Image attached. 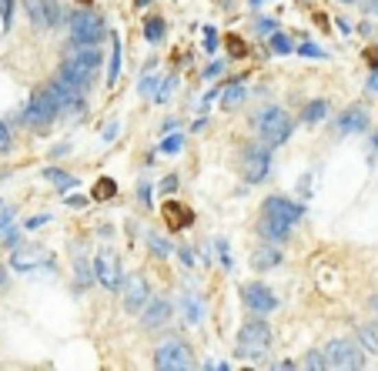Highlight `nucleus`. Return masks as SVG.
Instances as JSON below:
<instances>
[{
    "instance_id": "obj_13",
    "label": "nucleus",
    "mask_w": 378,
    "mask_h": 371,
    "mask_svg": "<svg viewBox=\"0 0 378 371\" xmlns=\"http://www.w3.org/2000/svg\"><path fill=\"white\" fill-rule=\"evenodd\" d=\"M261 214L281 218L285 224H298L304 211H302V204H295V201H288V198H268L261 204Z\"/></svg>"
},
{
    "instance_id": "obj_40",
    "label": "nucleus",
    "mask_w": 378,
    "mask_h": 371,
    "mask_svg": "<svg viewBox=\"0 0 378 371\" xmlns=\"http://www.w3.org/2000/svg\"><path fill=\"white\" fill-rule=\"evenodd\" d=\"M41 224H47V218H44V214H41V218H30V221L24 224V227H27V231H37Z\"/></svg>"
},
{
    "instance_id": "obj_16",
    "label": "nucleus",
    "mask_w": 378,
    "mask_h": 371,
    "mask_svg": "<svg viewBox=\"0 0 378 371\" xmlns=\"http://www.w3.org/2000/svg\"><path fill=\"white\" fill-rule=\"evenodd\" d=\"M161 218H164V224H168L171 231H181V227H188V224L194 221L191 207H188L184 201H177V198H171V201H164V204H161Z\"/></svg>"
},
{
    "instance_id": "obj_28",
    "label": "nucleus",
    "mask_w": 378,
    "mask_h": 371,
    "mask_svg": "<svg viewBox=\"0 0 378 371\" xmlns=\"http://www.w3.org/2000/svg\"><path fill=\"white\" fill-rule=\"evenodd\" d=\"M184 315H188V322H198L201 318V308H198V297L191 295H184Z\"/></svg>"
},
{
    "instance_id": "obj_24",
    "label": "nucleus",
    "mask_w": 378,
    "mask_h": 371,
    "mask_svg": "<svg viewBox=\"0 0 378 371\" xmlns=\"http://www.w3.org/2000/svg\"><path fill=\"white\" fill-rule=\"evenodd\" d=\"M144 37H148L151 44H157V41L164 37V21H161V17H148V21H144Z\"/></svg>"
},
{
    "instance_id": "obj_48",
    "label": "nucleus",
    "mask_w": 378,
    "mask_h": 371,
    "mask_svg": "<svg viewBox=\"0 0 378 371\" xmlns=\"http://www.w3.org/2000/svg\"><path fill=\"white\" fill-rule=\"evenodd\" d=\"M148 3H151V0H137V7H148Z\"/></svg>"
},
{
    "instance_id": "obj_26",
    "label": "nucleus",
    "mask_w": 378,
    "mask_h": 371,
    "mask_svg": "<svg viewBox=\"0 0 378 371\" xmlns=\"http://www.w3.org/2000/svg\"><path fill=\"white\" fill-rule=\"evenodd\" d=\"M44 177H47V181H51V184H57V188H60V191H67V188H74V177H67V174L64 171H44Z\"/></svg>"
},
{
    "instance_id": "obj_22",
    "label": "nucleus",
    "mask_w": 378,
    "mask_h": 371,
    "mask_svg": "<svg viewBox=\"0 0 378 371\" xmlns=\"http://www.w3.org/2000/svg\"><path fill=\"white\" fill-rule=\"evenodd\" d=\"M74 278H77V284H80V288H87L91 281H98V278H94V271H91V265H87V258H84V254H77V258H74Z\"/></svg>"
},
{
    "instance_id": "obj_17",
    "label": "nucleus",
    "mask_w": 378,
    "mask_h": 371,
    "mask_svg": "<svg viewBox=\"0 0 378 371\" xmlns=\"http://www.w3.org/2000/svg\"><path fill=\"white\" fill-rule=\"evenodd\" d=\"M258 234H261L265 241H275V245H281V241H288V234H291V224H285L281 218H271V214H265V218H261V224H258Z\"/></svg>"
},
{
    "instance_id": "obj_43",
    "label": "nucleus",
    "mask_w": 378,
    "mask_h": 371,
    "mask_svg": "<svg viewBox=\"0 0 378 371\" xmlns=\"http://www.w3.org/2000/svg\"><path fill=\"white\" fill-rule=\"evenodd\" d=\"M175 188H177V181H175V177H168V181L161 184V191H175Z\"/></svg>"
},
{
    "instance_id": "obj_37",
    "label": "nucleus",
    "mask_w": 378,
    "mask_h": 371,
    "mask_svg": "<svg viewBox=\"0 0 378 371\" xmlns=\"http://www.w3.org/2000/svg\"><path fill=\"white\" fill-rule=\"evenodd\" d=\"M204 37H208V41H204V47H208V50L218 47V34H214V30H204Z\"/></svg>"
},
{
    "instance_id": "obj_1",
    "label": "nucleus",
    "mask_w": 378,
    "mask_h": 371,
    "mask_svg": "<svg viewBox=\"0 0 378 371\" xmlns=\"http://www.w3.org/2000/svg\"><path fill=\"white\" fill-rule=\"evenodd\" d=\"M101 54L98 50H87L80 47L74 54V57H67L64 64H60V80L64 84H71L74 91H80V94H87L91 91V84H94V77H98V71H101Z\"/></svg>"
},
{
    "instance_id": "obj_6",
    "label": "nucleus",
    "mask_w": 378,
    "mask_h": 371,
    "mask_svg": "<svg viewBox=\"0 0 378 371\" xmlns=\"http://www.w3.org/2000/svg\"><path fill=\"white\" fill-rule=\"evenodd\" d=\"M268 171H271V150L265 144H258V141H252L245 148V157H241V177L248 184H261L268 177Z\"/></svg>"
},
{
    "instance_id": "obj_33",
    "label": "nucleus",
    "mask_w": 378,
    "mask_h": 371,
    "mask_svg": "<svg viewBox=\"0 0 378 371\" xmlns=\"http://www.w3.org/2000/svg\"><path fill=\"white\" fill-rule=\"evenodd\" d=\"M175 84H177L175 77H168V80H164V87H161L154 98H157V100H168V98H171V91H175Z\"/></svg>"
},
{
    "instance_id": "obj_11",
    "label": "nucleus",
    "mask_w": 378,
    "mask_h": 371,
    "mask_svg": "<svg viewBox=\"0 0 378 371\" xmlns=\"http://www.w3.org/2000/svg\"><path fill=\"white\" fill-rule=\"evenodd\" d=\"M10 268L14 271H41V268H54V258L44 247H17L10 254Z\"/></svg>"
},
{
    "instance_id": "obj_50",
    "label": "nucleus",
    "mask_w": 378,
    "mask_h": 371,
    "mask_svg": "<svg viewBox=\"0 0 378 371\" xmlns=\"http://www.w3.org/2000/svg\"><path fill=\"white\" fill-rule=\"evenodd\" d=\"M342 3H358V0H342Z\"/></svg>"
},
{
    "instance_id": "obj_10",
    "label": "nucleus",
    "mask_w": 378,
    "mask_h": 371,
    "mask_svg": "<svg viewBox=\"0 0 378 371\" xmlns=\"http://www.w3.org/2000/svg\"><path fill=\"white\" fill-rule=\"evenodd\" d=\"M241 301H245V308L254 311V315H271V311L278 308L275 291H268V288H265V284H258V281L241 284Z\"/></svg>"
},
{
    "instance_id": "obj_20",
    "label": "nucleus",
    "mask_w": 378,
    "mask_h": 371,
    "mask_svg": "<svg viewBox=\"0 0 378 371\" xmlns=\"http://www.w3.org/2000/svg\"><path fill=\"white\" fill-rule=\"evenodd\" d=\"M245 98H248V87L245 84H227L225 94H221V104H225L227 111H238L245 104Z\"/></svg>"
},
{
    "instance_id": "obj_5",
    "label": "nucleus",
    "mask_w": 378,
    "mask_h": 371,
    "mask_svg": "<svg viewBox=\"0 0 378 371\" xmlns=\"http://www.w3.org/2000/svg\"><path fill=\"white\" fill-rule=\"evenodd\" d=\"M254 124H258V131H261V137H265L268 148H278V144H285V141L291 137V117H288L281 107L261 111Z\"/></svg>"
},
{
    "instance_id": "obj_12",
    "label": "nucleus",
    "mask_w": 378,
    "mask_h": 371,
    "mask_svg": "<svg viewBox=\"0 0 378 371\" xmlns=\"http://www.w3.org/2000/svg\"><path fill=\"white\" fill-rule=\"evenodd\" d=\"M148 301H151V288H148V281H144L141 274L127 278V284H124V311L127 315H141V311L148 308Z\"/></svg>"
},
{
    "instance_id": "obj_45",
    "label": "nucleus",
    "mask_w": 378,
    "mask_h": 371,
    "mask_svg": "<svg viewBox=\"0 0 378 371\" xmlns=\"http://www.w3.org/2000/svg\"><path fill=\"white\" fill-rule=\"evenodd\" d=\"M231 54H245V44L241 41H231Z\"/></svg>"
},
{
    "instance_id": "obj_38",
    "label": "nucleus",
    "mask_w": 378,
    "mask_h": 371,
    "mask_svg": "<svg viewBox=\"0 0 378 371\" xmlns=\"http://www.w3.org/2000/svg\"><path fill=\"white\" fill-rule=\"evenodd\" d=\"M7 148H10V131L0 124V150H7Z\"/></svg>"
},
{
    "instance_id": "obj_47",
    "label": "nucleus",
    "mask_w": 378,
    "mask_h": 371,
    "mask_svg": "<svg viewBox=\"0 0 378 371\" xmlns=\"http://www.w3.org/2000/svg\"><path fill=\"white\" fill-rule=\"evenodd\" d=\"M3 288H7V271L0 268V291H3Z\"/></svg>"
},
{
    "instance_id": "obj_36",
    "label": "nucleus",
    "mask_w": 378,
    "mask_h": 371,
    "mask_svg": "<svg viewBox=\"0 0 378 371\" xmlns=\"http://www.w3.org/2000/svg\"><path fill=\"white\" fill-rule=\"evenodd\" d=\"M365 91H368L372 98L378 94V71H372V74H368V84H365Z\"/></svg>"
},
{
    "instance_id": "obj_34",
    "label": "nucleus",
    "mask_w": 378,
    "mask_h": 371,
    "mask_svg": "<svg viewBox=\"0 0 378 371\" xmlns=\"http://www.w3.org/2000/svg\"><path fill=\"white\" fill-rule=\"evenodd\" d=\"M358 7H362L368 17H378V0H358Z\"/></svg>"
},
{
    "instance_id": "obj_3",
    "label": "nucleus",
    "mask_w": 378,
    "mask_h": 371,
    "mask_svg": "<svg viewBox=\"0 0 378 371\" xmlns=\"http://www.w3.org/2000/svg\"><path fill=\"white\" fill-rule=\"evenodd\" d=\"M60 100L54 98L51 87H41V91H34L30 94V100H27L24 107V121L34 124V127H47V124H54L57 117H60Z\"/></svg>"
},
{
    "instance_id": "obj_14",
    "label": "nucleus",
    "mask_w": 378,
    "mask_h": 371,
    "mask_svg": "<svg viewBox=\"0 0 378 371\" xmlns=\"http://www.w3.org/2000/svg\"><path fill=\"white\" fill-rule=\"evenodd\" d=\"M171 315H175V304L157 297V301H148V308L141 311V324H144V331H154V328L171 322Z\"/></svg>"
},
{
    "instance_id": "obj_30",
    "label": "nucleus",
    "mask_w": 378,
    "mask_h": 371,
    "mask_svg": "<svg viewBox=\"0 0 378 371\" xmlns=\"http://www.w3.org/2000/svg\"><path fill=\"white\" fill-rule=\"evenodd\" d=\"M271 50H275V54H291V41H288L285 34H275V37H271Z\"/></svg>"
},
{
    "instance_id": "obj_35",
    "label": "nucleus",
    "mask_w": 378,
    "mask_h": 371,
    "mask_svg": "<svg viewBox=\"0 0 378 371\" xmlns=\"http://www.w3.org/2000/svg\"><path fill=\"white\" fill-rule=\"evenodd\" d=\"M298 50H302L304 57H328L325 50H322V47H315V44H302V47H298Z\"/></svg>"
},
{
    "instance_id": "obj_15",
    "label": "nucleus",
    "mask_w": 378,
    "mask_h": 371,
    "mask_svg": "<svg viewBox=\"0 0 378 371\" xmlns=\"http://www.w3.org/2000/svg\"><path fill=\"white\" fill-rule=\"evenodd\" d=\"M27 14L37 27H57V21H60L57 0H27Z\"/></svg>"
},
{
    "instance_id": "obj_44",
    "label": "nucleus",
    "mask_w": 378,
    "mask_h": 371,
    "mask_svg": "<svg viewBox=\"0 0 378 371\" xmlns=\"http://www.w3.org/2000/svg\"><path fill=\"white\" fill-rule=\"evenodd\" d=\"M151 91H154V80H151V77H148V80L141 84V94H151Z\"/></svg>"
},
{
    "instance_id": "obj_23",
    "label": "nucleus",
    "mask_w": 378,
    "mask_h": 371,
    "mask_svg": "<svg viewBox=\"0 0 378 371\" xmlns=\"http://www.w3.org/2000/svg\"><path fill=\"white\" fill-rule=\"evenodd\" d=\"M114 194H118V184H114L111 177H101V181L94 184V191H91V198L94 201H111Z\"/></svg>"
},
{
    "instance_id": "obj_8",
    "label": "nucleus",
    "mask_w": 378,
    "mask_h": 371,
    "mask_svg": "<svg viewBox=\"0 0 378 371\" xmlns=\"http://www.w3.org/2000/svg\"><path fill=\"white\" fill-rule=\"evenodd\" d=\"M94 278H98V284H101V288H107V291H118V288L124 284L121 258H118L114 251H101V254L94 258Z\"/></svg>"
},
{
    "instance_id": "obj_27",
    "label": "nucleus",
    "mask_w": 378,
    "mask_h": 371,
    "mask_svg": "<svg viewBox=\"0 0 378 371\" xmlns=\"http://www.w3.org/2000/svg\"><path fill=\"white\" fill-rule=\"evenodd\" d=\"M304 368H328V358H325V351H308L304 355Z\"/></svg>"
},
{
    "instance_id": "obj_31",
    "label": "nucleus",
    "mask_w": 378,
    "mask_h": 371,
    "mask_svg": "<svg viewBox=\"0 0 378 371\" xmlns=\"http://www.w3.org/2000/svg\"><path fill=\"white\" fill-rule=\"evenodd\" d=\"M181 144H184V141H181L177 134H171V137H164V141H161V150H164V154H177Z\"/></svg>"
},
{
    "instance_id": "obj_39",
    "label": "nucleus",
    "mask_w": 378,
    "mask_h": 371,
    "mask_svg": "<svg viewBox=\"0 0 378 371\" xmlns=\"http://www.w3.org/2000/svg\"><path fill=\"white\" fill-rule=\"evenodd\" d=\"M10 218H14V211H7V207H3V211H0V234L7 231V224H10Z\"/></svg>"
},
{
    "instance_id": "obj_21",
    "label": "nucleus",
    "mask_w": 378,
    "mask_h": 371,
    "mask_svg": "<svg viewBox=\"0 0 378 371\" xmlns=\"http://www.w3.org/2000/svg\"><path fill=\"white\" fill-rule=\"evenodd\" d=\"M322 117H328V100H308L304 104V111H302V121L304 124H318Z\"/></svg>"
},
{
    "instance_id": "obj_9",
    "label": "nucleus",
    "mask_w": 378,
    "mask_h": 371,
    "mask_svg": "<svg viewBox=\"0 0 378 371\" xmlns=\"http://www.w3.org/2000/svg\"><path fill=\"white\" fill-rule=\"evenodd\" d=\"M194 365L191 358V348L181 345V341H168L154 351V368H164V371H184Z\"/></svg>"
},
{
    "instance_id": "obj_49",
    "label": "nucleus",
    "mask_w": 378,
    "mask_h": 371,
    "mask_svg": "<svg viewBox=\"0 0 378 371\" xmlns=\"http://www.w3.org/2000/svg\"><path fill=\"white\" fill-rule=\"evenodd\" d=\"M372 308H375V311H378V297H372Z\"/></svg>"
},
{
    "instance_id": "obj_46",
    "label": "nucleus",
    "mask_w": 378,
    "mask_h": 371,
    "mask_svg": "<svg viewBox=\"0 0 378 371\" xmlns=\"http://www.w3.org/2000/svg\"><path fill=\"white\" fill-rule=\"evenodd\" d=\"M258 30H275V21H258Z\"/></svg>"
},
{
    "instance_id": "obj_18",
    "label": "nucleus",
    "mask_w": 378,
    "mask_h": 371,
    "mask_svg": "<svg viewBox=\"0 0 378 371\" xmlns=\"http://www.w3.org/2000/svg\"><path fill=\"white\" fill-rule=\"evenodd\" d=\"M281 265V251L275 247V241L268 247H258L252 254V268L254 271H271V268H278Z\"/></svg>"
},
{
    "instance_id": "obj_42",
    "label": "nucleus",
    "mask_w": 378,
    "mask_h": 371,
    "mask_svg": "<svg viewBox=\"0 0 378 371\" xmlns=\"http://www.w3.org/2000/svg\"><path fill=\"white\" fill-rule=\"evenodd\" d=\"M221 71H225V67H221V64H218V60H214V64H211V67H208V71H204V77H218V74H221Z\"/></svg>"
},
{
    "instance_id": "obj_25",
    "label": "nucleus",
    "mask_w": 378,
    "mask_h": 371,
    "mask_svg": "<svg viewBox=\"0 0 378 371\" xmlns=\"http://www.w3.org/2000/svg\"><path fill=\"white\" fill-rule=\"evenodd\" d=\"M148 247H151L154 258H168V254H171V245H168L161 234H148Z\"/></svg>"
},
{
    "instance_id": "obj_4",
    "label": "nucleus",
    "mask_w": 378,
    "mask_h": 371,
    "mask_svg": "<svg viewBox=\"0 0 378 371\" xmlns=\"http://www.w3.org/2000/svg\"><path fill=\"white\" fill-rule=\"evenodd\" d=\"M107 37V24H104L101 14L94 10H77L71 17V41L77 47H91V44H101Z\"/></svg>"
},
{
    "instance_id": "obj_51",
    "label": "nucleus",
    "mask_w": 378,
    "mask_h": 371,
    "mask_svg": "<svg viewBox=\"0 0 378 371\" xmlns=\"http://www.w3.org/2000/svg\"><path fill=\"white\" fill-rule=\"evenodd\" d=\"M375 150H378V134H375Z\"/></svg>"
},
{
    "instance_id": "obj_19",
    "label": "nucleus",
    "mask_w": 378,
    "mask_h": 371,
    "mask_svg": "<svg viewBox=\"0 0 378 371\" xmlns=\"http://www.w3.org/2000/svg\"><path fill=\"white\" fill-rule=\"evenodd\" d=\"M368 127V114L362 111V107H352V111H345L342 117H338V131L342 134H358V131H365Z\"/></svg>"
},
{
    "instance_id": "obj_2",
    "label": "nucleus",
    "mask_w": 378,
    "mask_h": 371,
    "mask_svg": "<svg viewBox=\"0 0 378 371\" xmlns=\"http://www.w3.org/2000/svg\"><path fill=\"white\" fill-rule=\"evenodd\" d=\"M268 348H271V328L268 322H245L238 331V358L261 365L268 358Z\"/></svg>"
},
{
    "instance_id": "obj_7",
    "label": "nucleus",
    "mask_w": 378,
    "mask_h": 371,
    "mask_svg": "<svg viewBox=\"0 0 378 371\" xmlns=\"http://www.w3.org/2000/svg\"><path fill=\"white\" fill-rule=\"evenodd\" d=\"M325 358H328V368H362L365 365V351L355 345V341H348V338H335V341H328L325 348Z\"/></svg>"
},
{
    "instance_id": "obj_29",
    "label": "nucleus",
    "mask_w": 378,
    "mask_h": 371,
    "mask_svg": "<svg viewBox=\"0 0 378 371\" xmlns=\"http://www.w3.org/2000/svg\"><path fill=\"white\" fill-rule=\"evenodd\" d=\"M118 67H121V44L114 41V57H111V71H107V84L118 80Z\"/></svg>"
},
{
    "instance_id": "obj_32",
    "label": "nucleus",
    "mask_w": 378,
    "mask_h": 371,
    "mask_svg": "<svg viewBox=\"0 0 378 371\" xmlns=\"http://www.w3.org/2000/svg\"><path fill=\"white\" fill-rule=\"evenodd\" d=\"M362 341L372 351H378V328H362Z\"/></svg>"
},
{
    "instance_id": "obj_41",
    "label": "nucleus",
    "mask_w": 378,
    "mask_h": 371,
    "mask_svg": "<svg viewBox=\"0 0 378 371\" xmlns=\"http://www.w3.org/2000/svg\"><path fill=\"white\" fill-rule=\"evenodd\" d=\"M177 251H181V261H184V265H194V254H191V247H177Z\"/></svg>"
}]
</instances>
